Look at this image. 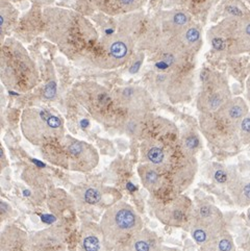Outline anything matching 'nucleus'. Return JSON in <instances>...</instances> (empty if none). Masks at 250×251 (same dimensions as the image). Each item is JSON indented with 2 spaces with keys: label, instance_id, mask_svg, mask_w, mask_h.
<instances>
[{
  "label": "nucleus",
  "instance_id": "f257e3e1",
  "mask_svg": "<svg viewBox=\"0 0 250 251\" xmlns=\"http://www.w3.org/2000/svg\"><path fill=\"white\" fill-rule=\"evenodd\" d=\"M43 23L46 38L67 56H86L99 40L93 23L69 8L45 7Z\"/></svg>",
  "mask_w": 250,
  "mask_h": 251
},
{
  "label": "nucleus",
  "instance_id": "f03ea898",
  "mask_svg": "<svg viewBox=\"0 0 250 251\" xmlns=\"http://www.w3.org/2000/svg\"><path fill=\"white\" fill-rule=\"evenodd\" d=\"M249 112L245 98L231 97L218 111L199 115V130L214 148L227 152L237 151L242 146L239 124Z\"/></svg>",
  "mask_w": 250,
  "mask_h": 251
},
{
  "label": "nucleus",
  "instance_id": "7ed1b4c3",
  "mask_svg": "<svg viewBox=\"0 0 250 251\" xmlns=\"http://www.w3.org/2000/svg\"><path fill=\"white\" fill-rule=\"evenodd\" d=\"M157 54V53H156ZM195 58L158 53L154 83L156 89L173 104L191 100L195 90Z\"/></svg>",
  "mask_w": 250,
  "mask_h": 251
},
{
  "label": "nucleus",
  "instance_id": "20e7f679",
  "mask_svg": "<svg viewBox=\"0 0 250 251\" xmlns=\"http://www.w3.org/2000/svg\"><path fill=\"white\" fill-rule=\"evenodd\" d=\"M0 78L5 88L19 93L32 90L40 81L35 61L18 40L8 38L2 41Z\"/></svg>",
  "mask_w": 250,
  "mask_h": 251
},
{
  "label": "nucleus",
  "instance_id": "39448f33",
  "mask_svg": "<svg viewBox=\"0 0 250 251\" xmlns=\"http://www.w3.org/2000/svg\"><path fill=\"white\" fill-rule=\"evenodd\" d=\"M42 155L50 164L80 173L93 171L99 163L97 149L71 135H65L54 143L42 148Z\"/></svg>",
  "mask_w": 250,
  "mask_h": 251
},
{
  "label": "nucleus",
  "instance_id": "423d86ee",
  "mask_svg": "<svg viewBox=\"0 0 250 251\" xmlns=\"http://www.w3.org/2000/svg\"><path fill=\"white\" fill-rule=\"evenodd\" d=\"M72 94L92 118L106 126L121 128L127 118V115L117 103L113 91L110 92L95 81L76 83L72 89Z\"/></svg>",
  "mask_w": 250,
  "mask_h": 251
},
{
  "label": "nucleus",
  "instance_id": "0eeeda50",
  "mask_svg": "<svg viewBox=\"0 0 250 251\" xmlns=\"http://www.w3.org/2000/svg\"><path fill=\"white\" fill-rule=\"evenodd\" d=\"M206 38L214 51L221 55L250 52V11L224 17L207 30Z\"/></svg>",
  "mask_w": 250,
  "mask_h": 251
},
{
  "label": "nucleus",
  "instance_id": "6e6552de",
  "mask_svg": "<svg viewBox=\"0 0 250 251\" xmlns=\"http://www.w3.org/2000/svg\"><path fill=\"white\" fill-rule=\"evenodd\" d=\"M100 228L103 235L105 251L115 248L144 228V222L135 207L119 200L100 217Z\"/></svg>",
  "mask_w": 250,
  "mask_h": 251
},
{
  "label": "nucleus",
  "instance_id": "1a4fd4ad",
  "mask_svg": "<svg viewBox=\"0 0 250 251\" xmlns=\"http://www.w3.org/2000/svg\"><path fill=\"white\" fill-rule=\"evenodd\" d=\"M20 128L30 144L43 148L66 135L63 117L45 107L25 108L21 115Z\"/></svg>",
  "mask_w": 250,
  "mask_h": 251
},
{
  "label": "nucleus",
  "instance_id": "9d476101",
  "mask_svg": "<svg viewBox=\"0 0 250 251\" xmlns=\"http://www.w3.org/2000/svg\"><path fill=\"white\" fill-rule=\"evenodd\" d=\"M135 47V43L127 35L116 31L99 39L86 56L97 68L111 70L126 64Z\"/></svg>",
  "mask_w": 250,
  "mask_h": 251
},
{
  "label": "nucleus",
  "instance_id": "9b49d317",
  "mask_svg": "<svg viewBox=\"0 0 250 251\" xmlns=\"http://www.w3.org/2000/svg\"><path fill=\"white\" fill-rule=\"evenodd\" d=\"M150 207L155 218L166 226L189 231L195 203L187 195L154 196L150 201Z\"/></svg>",
  "mask_w": 250,
  "mask_h": 251
},
{
  "label": "nucleus",
  "instance_id": "f8f14e48",
  "mask_svg": "<svg viewBox=\"0 0 250 251\" xmlns=\"http://www.w3.org/2000/svg\"><path fill=\"white\" fill-rule=\"evenodd\" d=\"M231 97L229 82L225 74L211 69L204 70L196 99L199 114L218 111Z\"/></svg>",
  "mask_w": 250,
  "mask_h": 251
},
{
  "label": "nucleus",
  "instance_id": "ddd939ff",
  "mask_svg": "<svg viewBox=\"0 0 250 251\" xmlns=\"http://www.w3.org/2000/svg\"><path fill=\"white\" fill-rule=\"evenodd\" d=\"M224 229H226V222L218 206L208 201L195 203L189 232L198 246L205 244Z\"/></svg>",
  "mask_w": 250,
  "mask_h": 251
},
{
  "label": "nucleus",
  "instance_id": "4468645a",
  "mask_svg": "<svg viewBox=\"0 0 250 251\" xmlns=\"http://www.w3.org/2000/svg\"><path fill=\"white\" fill-rule=\"evenodd\" d=\"M71 194L76 202L77 212L90 214L102 211L120 200V192L102 185L74 186Z\"/></svg>",
  "mask_w": 250,
  "mask_h": 251
},
{
  "label": "nucleus",
  "instance_id": "2eb2a0df",
  "mask_svg": "<svg viewBox=\"0 0 250 251\" xmlns=\"http://www.w3.org/2000/svg\"><path fill=\"white\" fill-rule=\"evenodd\" d=\"M121 110L127 116H145L151 114L154 101L148 90L140 86H124L113 91Z\"/></svg>",
  "mask_w": 250,
  "mask_h": 251
},
{
  "label": "nucleus",
  "instance_id": "dca6fc26",
  "mask_svg": "<svg viewBox=\"0 0 250 251\" xmlns=\"http://www.w3.org/2000/svg\"><path fill=\"white\" fill-rule=\"evenodd\" d=\"M67 232L64 225H51L29 233L25 251H66Z\"/></svg>",
  "mask_w": 250,
  "mask_h": 251
},
{
  "label": "nucleus",
  "instance_id": "f3484780",
  "mask_svg": "<svg viewBox=\"0 0 250 251\" xmlns=\"http://www.w3.org/2000/svg\"><path fill=\"white\" fill-rule=\"evenodd\" d=\"M152 19L160 39L176 35L193 22L191 14L186 10H182V8H171V10L161 11Z\"/></svg>",
  "mask_w": 250,
  "mask_h": 251
},
{
  "label": "nucleus",
  "instance_id": "a211bd4d",
  "mask_svg": "<svg viewBox=\"0 0 250 251\" xmlns=\"http://www.w3.org/2000/svg\"><path fill=\"white\" fill-rule=\"evenodd\" d=\"M48 210L57 219L70 222L76 219L77 207L72 194L67 193L63 189L52 188L47 193Z\"/></svg>",
  "mask_w": 250,
  "mask_h": 251
},
{
  "label": "nucleus",
  "instance_id": "6ab92c4d",
  "mask_svg": "<svg viewBox=\"0 0 250 251\" xmlns=\"http://www.w3.org/2000/svg\"><path fill=\"white\" fill-rule=\"evenodd\" d=\"M72 251H105L99 222L83 221L75 236Z\"/></svg>",
  "mask_w": 250,
  "mask_h": 251
},
{
  "label": "nucleus",
  "instance_id": "aec40b11",
  "mask_svg": "<svg viewBox=\"0 0 250 251\" xmlns=\"http://www.w3.org/2000/svg\"><path fill=\"white\" fill-rule=\"evenodd\" d=\"M163 242L157 233L143 228L126 241L122 242L114 251H163Z\"/></svg>",
  "mask_w": 250,
  "mask_h": 251
},
{
  "label": "nucleus",
  "instance_id": "412c9836",
  "mask_svg": "<svg viewBox=\"0 0 250 251\" xmlns=\"http://www.w3.org/2000/svg\"><path fill=\"white\" fill-rule=\"evenodd\" d=\"M137 171L142 186L151 195L160 196L167 191L169 194H172L169 192L165 175L160 170H157L155 167L150 164L141 163L138 166Z\"/></svg>",
  "mask_w": 250,
  "mask_h": 251
},
{
  "label": "nucleus",
  "instance_id": "4be33fe9",
  "mask_svg": "<svg viewBox=\"0 0 250 251\" xmlns=\"http://www.w3.org/2000/svg\"><path fill=\"white\" fill-rule=\"evenodd\" d=\"M29 233L14 224H7L0 233V251H15L26 246Z\"/></svg>",
  "mask_w": 250,
  "mask_h": 251
},
{
  "label": "nucleus",
  "instance_id": "5701e85b",
  "mask_svg": "<svg viewBox=\"0 0 250 251\" xmlns=\"http://www.w3.org/2000/svg\"><path fill=\"white\" fill-rule=\"evenodd\" d=\"M226 190L238 207L244 208L250 206V178L236 174L226 186Z\"/></svg>",
  "mask_w": 250,
  "mask_h": 251
},
{
  "label": "nucleus",
  "instance_id": "b1692460",
  "mask_svg": "<svg viewBox=\"0 0 250 251\" xmlns=\"http://www.w3.org/2000/svg\"><path fill=\"white\" fill-rule=\"evenodd\" d=\"M148 0H99L101 10L111 16H124L137 13Z\"/></svg>",
  "mask_w": 250,
  "mask_h": 251
},
{
  "label": "nucleus",
  "instance_id": "393cba45",
  "mask_svg": "<svg viewBox=\"0 0 250 251\" xmlns=\"http://www.w3.org/2000/svg\"><path fill=\"white\" fill-rule=\"evenodd\" d=\"M199 251H237V249L231 233L224 229L205 244L199 246Z\"/></svg>",
  "mask_w": 250,
  "mask_h": 251
},
{
  "label": "nucleus",
  "instance_id": "a878e982",
  "mask_svg": "<svg viewBox=\"0 0 250 251\" xmlns=\"http://www.w3.org/2000/svg\"><path fill=\"white\" fill-rule=\"evenodd\" d=\"M180 142L182 149L189 155L196 156L199 150L202 148V142L199 132L195 128H188L180 132Z\"/></svg>",
  "mask_w": 250,
  "mask_h": 251
},
{
  "label": "nucleus",
  "instance_id": "bb28decb",
  "mask_svg": "<svg viewBox=\"0 0 250 251\" xmlns=\"http://www.w3.org/2000/svg\"><path fill=\"white\" fill-rule=\"evenodd\" d=\"M22 179L28 187L33 190L45 189L48 183V176L46 173L41 171L36 167H27L22 173Z\"/></svg>",
  "mask_w": 250,
  "mask_h": 251
},
{
  "label": "nucleus",
  "instance_id": "cd10ccee",
  "mask_svg": "<svg viewBox=\"0 0 250 251\" xmlns=\"http://www.w3.org/2000/svg\"><path fill=\"white\" fill-rule=\"evenodd\" d=\"M17 17H18V11L16 10L14 5L6 0H2L1 13H0V27H1L2 39H4L8 29H11L15 24Z\"/></svg>",
  "mask_w": 250,
  "mask_h": 251
},
{
  "label": "nucleus",
  "instance_id": "c85d7f7f",
  "mask_svg": "<svg viewBox=\"0 0 250 251\" xmlns=\"http://www.w3.org/2000/svg\"><path fill=\"white\" fill-rule=\"evenodd\" d=\"M212 173L213 179L216 182H218L219 185H224L225 187H226L228 185V182L235 177V175L238 174L236 170L221 164H213Z\"/></svg>",
  "mask_w": 250,
  "mask_h": 251
},
{
  "label": "nucleus",
  "instance_id": "c756f323",
  "mask_svg": "<svg viewBox=\"0 0 250 251\" xmlns=\"http://www.w3.org/2000/svg\"><path fill=\"white\" fill-rule=\"evenodd\" d=\"M239 136L242 145L250 144V112L240 121Z\"/></svg>",
  "mask_w": 250,
  "mask_h": 251
},
{
  "label": "nucleus",
  "instance_id": "7c9ffc66",
  "mask_svg": "<svg viewBox=\"0 0 250 251\" xmlns=\"http://www.w3.org/2000/svg\"><path fill=\"white\" fill-rule=\"evenodd\" d=\"M0 211H1V213H0V216H1V222H4L16 216L13 207L10 205V203L5 201L4 199H1V201H0Z\"/></svg>",
  "mask_w": 250,
  "mask_h": 251
},
{
  "label": "nucleus",
  "instance_id": "2f4dec72",
  "mask_svg": "<svg viewBox=\"0 0 250 251\" xmlns=\"http://www.w3.org/2000/svg\"><path fill=\"white\" fill-rule=\"evenodd\" d=\"M245 100L250 107V75L246 79V83H245Z\"/></svg>",
  "mask_w": 250,
  "mask_h": 251
},
{
  "label": "nucleus",
  "instance_id": "473e14b6",
  "mask_svg": "<svg viewBox=\"0 0 250 251\" xmlns=\"http://www.w3.org/2000/svg\"><path fill=\"white\" fill-rule=\"evenodd\" d=\"M0 157H1V170H4L8 166V162H7V158H6L3 147L0 148Z\"/></svg>",
  "mask_w": 250,
  "mask_h": 251
},
{
  "label": "nucleus",
  "instance_id": "72a5a7b5",
  "mask_svg": "<svg viewBox=\"0 0 250 251\" xmlns=\"http://www.w3.org/2000/svg\"><path fill=\"white\" fill-rule=\"evenodd\" d=\"M35 1L38 2V3L41 4V5L48 7V6H50V5H51V4L53 3L54 0H35Z\"/></svg>",
  "mask_w": 250,
  "mask_h": 251
},
{
  "label": "nucleus",
  "instance_id": "f704fd0d",
  "mask_svg": "<svg viewBox=\"0 0 250 251\" xmlns=\"http://www.w3.org/2000/svg\"><path fill=\"white\" fill-rule=\"evenodd\" d=\"M246 224L248 227H250V206L248 207V210L246 212Z\"/></svg>",
  "mask_w": 250,
  "mask_h": 251
},
{
  "label": "nucleus",
  "instance_id": "c9c22d12",
  "mask_svg": "<svg viewBox=\"0 0 250 251\" xmlns=\"http://www.w3.org/2000/svg\"><path fill=\"white\" fill-rule=\"evenodd\" d=\"M163 251H179V250L175 249V248H170V247H164Z\"/></svg>",
  "mask_w": 250,
  "mask_h": 251
},
{
  "label": "nucleus",
  "instance_id": "e433bc0d",
  "mask_svg": "<svg viewBox=\"0 0 250 251\" xmlns=\"http://www.w3.org/2000/svg\"><path fill=\"white\" fill-rule=\"evenodd\" d=\"M241 1H243L246 5H248V8L250 10V0H241Z\"/></svg>",
  "mask_w": 250,
  "mask_h": 251
},
{
  "label": "nucleus",
  "instance_id": "4c0bfd02",
  "mask_svg": "<svg viewBox=\"0 0 250 251\" xmlns=\"http://www.w3.org/2000/svg\"><path fill=\"white\" fill-rule=\"evenodd\" d=\"M15 251H25L24 249H20V250H15Z\"/></svg>",
  "mask_w": 250,
  "mask_h": 251
}]
</instances>
